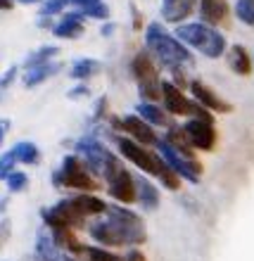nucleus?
Masks as SVG:
<instances>
[{
  "mask_svg": "<svg viewBox=\"0 0 254 261\" xmlns=\"http://www.w3.org/2000/svg\"><path fill=\"white\" fill-rule=\"evenodd\" d=\"M188 88H190L192 100H195L197 105H202L205 110H209L212 114H228V112L233 110V107H231V102H226V100H223L216 90H212L205 81H199V79L188 81Z\"/></svg>",
  "mask_w": 254,
  "mask_h": 261,
  "instance_id": "nucleus-11",
  "label": "nucleus"
},
{
  "mask_svg": "<svg viewBox=\"0 0 254 261\" xmlns=\"http://www.w3.org/2000/svg\"><path fill=\"white\" fill-rule=\"evenodd\" d=\"M199 17L209 27H221L231 17V7L226 0H199Z\"/></svg>",
  "mask_w": 254,
  "mask_h": 261,
  "instance_id": "nucleus-17",
  "label": "nucleus"
},
{
  "mask_svg": "<svg viewBox=\"0 0 254 261\" xmlns=\"http://www.w3.org/2000/svg\"><path fill=\"white\" fill-rule=\"evenodd\" d=\"M10 152H12V157L17 159L19 164H27V166L38 164V159H41V150H38L31 140H19Z\"/></svg>",
  "mask_w": 254,
  "mask_h": 261,
  "instance_id": "nucleus-26",
  "label": "nucleus"
},
{
  "mask_svg": "<svg viewBox=\"0 0 254 261\" xmlns=\"http://www.w3.org/2000/svg\"><path fill=\"white\" fill-rule=\"evenodd\" d=\"M36 261H38V259H36Z\"/></svg>",
  "mask_w": 254,
  "mask_h": 261,
  "instance_id": "nucleus-45",
  "label": "nucleus"
},
{
  "mask_svg": "<svg viewBox=\"0 0 254 261\" xmlns=\"http://www.w3.org/2000/svg\"><path fill=\"white\" fill-rule=\"evenodd\" d=\"M7 190L10 193H24L29 188V176L24 171H12L10 176H7Z\"/></svg>",
  "mask_w": 254,
  "mask_h": 261,
  "instance_id": "nucleus-31",
  "label": "nucleus"
},
{
  "mask_svg": "<svg viewBox=\"0 0 254 261\" xmlns=\"http://www.w3.org/2000/svg\"><path fill=\"white\" fill-rule=\"evenodd\" d=\"M60 55V48L57 45H41L38 50L34 53H29L21 69L27 71V69H34V67H41V64H48V62H55V57Z\"/></svg>",
  "mask_w": 254,
  "mask_h": 261,
  "instance_id": "nucleus-25",
  "label": "nucleus"
},
{
  "mask_svg": "<svg viewBox=\"0 0 254 261\" xmlns=\"http://www.w3.org/2000/svg\"><path fill=\"white\" fill-rule=\"evenodd\" d=\"M79 12H81L86 19H100V21L110 19V7L105 5V0H100V3H93V5L81 7Z\"/></svg>",
  "mask_w": 254,
  "mask_h": 261,
  "instance_id": "nucleus-28",
  "label": "nucleus"
},
{
  "mask_svg": "<svg viewBox=\"0 0 254 261\" xmlns=\"http://www.w3.org/2000/svg\"><path fill=\"white\" fill-rule=\"evenodd\" d=\"M166 143L171 145L176 152H181V154H186V157H195V147L190 145V140H188V133L183 126H169L166 128Z\"/></svg>",
  "mask_w": 254,
  "mask_h": 261,
  "instance_id": "nucleus-24",
  "label": "nucleus"
},
{
  "mask_svg": "<svg viewBox=\"0 0 254 261\" xmlns=\"http://www.w3.org/2000/svg\"><path fill=\"white\" fill-rule=\"evenodd\" d=\"M197 5L199 0H162V17L169 24H183Z\"/></svg>",
  "mask_w": 254,
  "mask_h": 261,
  "instance_id": "nucleus-15",
  "label": "nucleus"
},
{
  "mask_svg": "<svg viewBox=\"0 0 254 261\" xmlns=\"http://www.w3.org/2000/svg\"><path fill=\"white\" fill-rule=\"evenodd\" d=\"M228 67H231V71H235L238 76H249L254 69V60L249 57L247 48L245 45H231V50H228Z\"/></svg>",
  "mask_w": 254,
  "mask_h": 261,
  "instance_id": "nucleus-20",
  "label": "nucleus"
},
{
  "mask_svg": "<svg viewBox=\"0 0 254 261\" xmlns=\"http://www.w3.org/2000/svg\"><path fill=\"white\" fill-rule=\"evenodd\" d=\"M14 164H17V159L12 157L10 150L0 154V180H7V176L14 171Z\"/></svg>",
  "mask_w": 254,
  "mask_h": 261,
  "instance_id": "nucleus-33",
  "label": "nucleus"
},
{
  "mask_svg": "<svg viewBox=\"0 0 254 261\" xmlns=\"http://www.w3.org/2000/svg\"><path fill=\"white\" fill-rule=\"evenodd\" d=\"M235 17L247 24V27H254V0H238L235 3Z\"/></svg>",
  "mask_w": 254,
  "mask_h": 261,
  "instance_id": "nucleus-29",
  "label": "nucleus"
},
{
  "mask_svg": "<svg viewBox=\"0 0 254 261\" xmlns=\"http://www.w3.org/2000/svg\"><path fill=\"white\" fill-rule=\"evenodd\" d=\"M112 31H114V24H105L103 27V36H112Z\"/></svg>",
  "mask_w": 254,
  "mask_h": 261,
  "instance_id": "nucleus-41",
  "label": "nucleus"
},
{
  "mask_svg": "<svg viewBox=\"0 0 254 261\" xmlns=\"http://www.w3.org/2000/svg\"><path fill=\"white\" fill-rule=\"evenodd\" d=\"M133 29H143L140 27V12H138L136 7H133Z\"/></svg>",
  "mask_w": 254,
  "mask_h": 261,
  "instance_id": "nucleus-39",
  "label": "nucleus"
},
{
  "mask_svg": "<svg viewBox=\"0 0 254 261\" xmlns=\"http://www.w3.org/2000/svg\"><path fill=\"white\" fill-rule=\"evenodd\" d=\"M136 114L143 119V121H147L152 128H155V126H164V128L171 126L166 110L164 107H159V105H155V102H140L136 107Z\"/></svg>",
  "mask_w": 254,
  "mask_h": 261,
  "instance_id": "nucleus-21",
  "label": "nucleus"
},
{
  "mask_svg": "<svg viewBox=\"0 0 254 261\" xmlns=\"http://www.w3.org/2000/svg\"><path fill=\"white\" fill-rule=\"evenodd\" d=\"M14 7V0H0V10H5V12H10Z\"/></svg>",
  "mask_w": 254,
  "mask_h": 261,
  "instance_id": "nucleus-38",
  "label": "nucleus"
},
{
  "mask_svg": "<svg viewBox=\"0 0 254 261\" xmlns=\"http://www.w3.org/2000/svg\"><path fill=\"white\" fill-rule=\"evenodd\" d=\"M83 256L86 261H124V256L114 254L107 247H97V245H83Z\"/></svg>",
  "mask_w": 254,
  "mask_h": 261,
  "instance_id": "nucleus-27",
  "label": "nucleus"
},
{
  "mask_svg": "<svg viewBox=\"0 0 254 261\" xmlns=\"http://www.w3.org/2000/svg\"><path fill=\"white\" fill-rule=\"evenodd\" d=\"M76 202V206L81 209V214L88 219V216H103L107 212V202L103 197H97L93 193H79V195H71Z\"/></svg>",
  "mask_w": 254,
  "mask_h": 261,
  "instance_id": "nucleus-22",
  "label": "nucleus"
},
{
  "mask_svg": "<svg viewBox=\"0 0 254 261\" xmlns=\"http://www.w3.org/2000/svg\"><path fill=\"white\" fill-rule=\"evenodd\" d=\"M124 261H147V259H145V254L138 247H131L124 254Z\"/></svg>",
  "mask_w": 254,
  "mask_h": 261,
  "instance_id": "nucleus-35",
  "label": "nucleus"
},
{
  "mask_svg": "<svg viewBox=\"0 0 254 261\" xmlns=\"http://www.w3.org/2000/svg\"><path fill=\"white\" fill-rule=\"evenodd\" d=\"M86 17H83L81 12H67L60 21H55L53 24V36L55 38H64V41H74V38H79V36H83V31H86Z\"/></svg>",
  "mask_w": 254,
  "mask_h": 261,
  "instance_id": "nucleus-14",
  "label": "nucleus"
},
{
  "mask_svg": "<svg viewBox=\"0 0 254 261\" xmlns=\"http://www.w3.org/2000/svg\"><path fill=\"white\" fill-rule=\"evenodd\" d=\"M53 186L71 188L76 193H93L97 190V180L76 154H67L62 159V166L53 171Z\"/></svg>",
  "mask_w": 254,
  "mask_h": 261,
  "instance_id": "nucleus-6",
  "label": "nucleus"
},
{
  "mask_svg": "<svg viewBox=\"0 0 254 261\" xmlns=\"http://www.w3.org/2000/svg\"><path fill=\"white\" fill-rule=\"evenodd\" d=\"M117 147H119V154H121L126 162L138 166V169L143 173H147V176H155L166 190H179L181 188V176L166 164L164 157H162L159 152L155 154V152H150L145 145L136 143V140H131V138H117Z\"/></svg>",
  "mask_w": 254,
  "mask_h": 261,
  "instance_id": "nucleus-1",
  "label": "nucleus"
},
{
  "mask_svg": "<svg viewBox=\"0 0 254 261\" xmlns=\"http://www.w3.org/2000/svg\"><path fill=\"white\" fill-rule=\"evenodd\" d=\"M252 60H254V57H252Z\"/></svg>",
  "mask_w": 254,
  "mask_h": 261,
  "instance_id": "nucleus-46",
  "label": "nucleus"
},
{
  "mask_svg": "<svg viewBox=\"0 0 254 261\" xmlns=\"http://www.w3.org/2000/svg\"><path fill=\"white\" fill-rule=\"evenodd\" d=\"M17 3H21V5H41L43 0H17Z\"/></svg>",
  "mask_w": 254,
  "mask_h": 261,
  "instance_id": "nucleus-42",
  "label": "nucleus"
},
{
  "mask_svg": "<svg viewBox=\"0 0 254 261\" xmlns=\"http://www.w3.org/2000/svg\"><path fill=\"white\" fill-rule=\"evenodd\" d=\"M145 45L152 55L157 57L159 64L169 67L176 74V71H183V67L192 62V53L183 41H179L176 36H171L166 31L164 24L159 21H152L145 29Z\"/></svg>",
  "mask_w": 254,
  "mask_h": 261,
  "instance_id": "nucleus-2",
  "label": "nucleus"
},
{
  "mask_svg": "<svg viewBox=\"0 0 254 261\" xmlns=\"http://www.w3.org/2000/svg\"><path fill=\"white\" fill-rule=\"evenodd\" d=\"M93 3H100V0H69V5H76L79 10L86 7V5H93Z\"/></svg>",
  "mask_w": 254,
  "mask_h": 261,
  "instance_id": "nucleus-37",
  "label": "nucleus"
},
{
  "mask_svg": "<svg viewBox=\"0 0 254 261\" xmlns=\"http://www.w3.org/2000/svg\"><path fill=\"white\" fill-rule=\"evenodd\" d=\"M0 242H3V233H0Z\"/></svg>",
  "mask_w": 254,
  "mask_h": 261,
  "instance_id": "nucleus-44",
  "label": "nucleus"
},
{
  "mask_svg": "<svg viewBox=\"0 0 254 261\" xmlns=\"http://www.w3.org/2000/svg\"><path fill=\"white\" fill-rule=\"evenodd\" d=\"M62 71V64L57 62H48V64H41V67H34V69H27L24 74H21V86L27 90H34L38 88L41 83H45L48 79H53L55 74Z\"/></svg>",
  "mask_w": 254,
  "mask_h": 261,
  "instance_id": "nucleus-18",
  "label": "nucleus"
},
{
  "mask_svg": "<svg viewBox=\"0 0 254 261\" xmlns=\"http://www.w3.org/2000/svg\"><path fill=\"white\" fill-rule=\"evenodd\" d=\"M186 133H188V140L195 150H202V152H212L216 147V140H219V133L214 128V119H207V117H190L186 121Z\"/></svg>",
  "mask_w": 254,
  "mask_h": 261,
  "instance_id": "nucleus-9",
  "label": "nucleus"
},
{
  "mask_svg": "<svg viewBox=\"0 0 254 261\" xmlns=\"http://www.w3.org/2000/svg\"><path fill=\"white\" fill-rule=\"evenodd\" d=\"M90 95V88L86 86V83H76L74 88L67 90V97L69 100H79V97H88Z\"/></svg>",
  "mask_w": 254,
  "mask_h": 261,
  "instance_id": "nucleus-34",
  "label": "nucleus"
},
{
  "mask_svg": "<svg viewBox=\"0 0 254 261\" xmlns=\"http://www.w3.org/2000/svg\"><path fill=\"white\" fill-rule=\"evenodd\" d=\"M176 38L183 41L188 48L197 50L205 57H223L228 50V43L223 38V34H219L214 27L205 24V21H190V24H181L176 29Z\"/></svg>",
  "mask_w": 254,
  "mask_h": 261,
  "instance_id": "nucleus-4",
  "label": "nucleus"
},
{
  "mask_svg": "<svg viewBox=\"0 0 254 261\" xmlns=\"http://www.w3.org/2000/svg\"><path fill=\"white\" fill-rule=\"evenodd\" d=\"M64 261H79V259H71V256H67V259H64Z\"/></svg>",
  "mask_w": 254,
  "mask_h": 261,
  "instance_id": "nucleus-43",
  "label": "nucleus"
},
{
  "mask_svg": "<svg viewBox=\"0 0 254 261\" xmlns=\"http://www.w3.org/2000/svg\"><path fill=\"white\" fill-rule=\"evenodd\" d=\"M136 195H138V204L143 206L145 212H155L159 206V190L155 188L152 180H147L145 176H136Z\"/></svg>",
  "mask_w": 254,
  "mask_h": 261,
  "instance_id": "nucleus-19",
  "label": "nucleus"
},
{
  "mask_svg": "<svg viewBox=\"0 0 254 261\" xmlns=\"http://www.w3.org/2000/svg\"><path fill=\"white\" fill-rule=\"evenodd\" d=\"M10 128H12V121H10V119H0V147H3V143H5Z\"/></svg>",
  "mask_w": 254,
  "mask_h": 261,
  "instance_id": "nucleus-36",
  "label": "nucleus"
},
{
  "mask_svg": "<svg viewBox=\"0 0 254 261\" xmlns=\"http://www.w3.org/2000/svg\"><path fill=\"white\" fill-rule=\"evenodd\" d=\"M105 216L114 223V228L119 230L121 240H124V247H138L147 240V228H145V221L133 214L131 209H126L124 204H107V212Z\"/></svg>",
  "mask_w": 254,
  "mask_h": 261,
  "instance_id": "nucleus-7",
  "label": "nucleus"
},
{
  "mask_svg": "<svg viewBox=\"0 0 254 261\" xmlns=\"http://www.w3.org/2000/svg\"><path fill=\"white\" fill-rule=\"evenodd\" d=\"M100 69H103V64L97 62V60H93V57H79L69 67V76L74 81H88L95 74H100Z\"/></svg>",
  "mask_w": 254,
  "mask_h": 261,
  "instance_id": "nucleus-23",
  "label": "nucleus"
},
{
  "mask_svg": "<svg viewBox=\"0 0 254 261\" xmlns=\"http://www.w3.org/2000/svg\"><path fill=\"white\" fill-rule=\"evenodd\" d=\"M7 204H10V197H7V195H5V197H0V214L7 209Z\"/></svg>",
  "mask_w": 254,
  "mask_h": 261,
  "instance_id": "nucleus-40",
  "label": "nucleus"
},
{
  "mask_svg": "<svg viewBox=\"0 0 254 261\" xmlns=\"http://www.w3.org/2000/svg\"><path fill=\"white\" fill-rule=\"evenodd\" d=\"M107 193L110 197L117 202V204H133L138 199L136 195V176L126 169V166H119L117 173L107 180Z\"/></svg>",
  "mask_w": 254,
  "mask_h": 261,
  "instance_id": "nucleus-10",
  "label": "nucleus"
},
{
  "mask_svg": "<svg viewBox=\"0 0 254 261\" xmlns=\"http://www.w3.org/2000/svg\"><path fill=\"white\" fill-rule=\"evenodd\" d=\"M36 259L38 261H64L67 259L64 249L53 240V233H50L48 228L38 230V235H36Z\"/></svg>",
  "mask_w": 254,
  "mask_h": 261,
  "instance_id": "nucleus-16",
  "label": "nucleus"
},
{
  "mask_svg": "<svg viewBox=\"0 0 254 261\" xmlns=\"http://www.w3.org/2000/svg\"><path fill=\"white\" fill-rule=\"evenodd\" d=\"M74 152L93 176H100L105 180H110L117 173L119 166H124V162L117 159V154L112 150H107L97 138H90V136L79 138L74 143Z\"/></svg>",
  "mask_w": 254,
  "mask_h": 261,
  "instance_id": "nucleus-3",
  "label": "nucleus"
},
{
  "mask_svg": "<svg viewBox=\"0 0 254 261\" xmlns=\"http://www.w3.org/2000/svg\"><path fill=\"white\" fill-rule=\"evenodd\" d=\"M67 5H69V0H43L41 3V17L53 19V17H57V14H62Z\"/></svg>",
  "mask_w": 254,
  "mask_h": 261,
  "instance_id": "nucleus-32",
  "label": "nucleus"
},
{
  "mask_svg": "<svg viewBox=\"0 0 254 261\" xmlns=\"http://www.w3.org/2000/svg\"><path fill=\"white\" fill-rule=\"evenodd\" d=\"M121 130L126 133V138L145 145V147H150V145L157 147V143H159L155 128H152L147 121H143L138 114H126V117H121Z\"/></svg>",
  "mask_w": 254,
  "mask_h": 261,
  "instance_id": "nucleus-12",
  "label": "nucleus"
},
{
  "mask_svg": "<svg viewBox=\"0 0 254 261\" xmlns=\"http://www.w3.org/2000/svg\"><path fill=\"white\" fill-rule=\"evenodd\" d=\"M88 233H90V238L100 245V247H107V249L110 247H124L121 235H119V230L114 228V223H112L107 216H100L95 223H90Z\"/></svg>",
  "mask_w": 254,
  "mask_h": 261,
  "instance_id": "nucleus-13",
  "label": "nucleus"
},
{
  "mask_svg": "<svg viewBox=\"0 0 254 261\" xmlns=\"http://www.w3.org/2000/svg\"><path fill=\"white\" fill-rule=\"evenodd\" d=\"M17 76H19V67H17V64H12L10 69H5V71L0 74V102L5 100L7 90L12 88V83L17 81Z\"/></svg>",
  "mask_w": 254,
  "mask_h": 261,
  "instance_id": "nucleus-30",
  "label": "nucleus"
},
{
  "mask_svg": "<svg viewBox=\"0 0 254 261\" xmlns=\"http://www.w3.org/2000/svg\"><path fill=\"white\" fill-rule=\"evenodd\" d=\"M157 150H159V154L164 157L166 164L171 166V169H173L176 173H179L181 178L190 180V183H199L202 173H205V166H202V162H199L197 157H186V154L176 152V150L171 147V145L166 143L164 138H159Z\"/></svg>",
  "mask_w": 254,
  "mask_h": 261,
  "instance_id": "nucleus-8",
  "label": "nucleus"
},
{
  "mask_svg": "<svg viewBox=\"0 0 254 261\" xmlns=\"http://www.w3.org/2000/svg\"><path fill=\"white\" fill-rule=\"evenodd\" d=\"M131 74L138 81V95L143 102H162V79L150 50H140L131 57Z\"/></svg>",
  "mask_w": 254,
  "mask_h": 261,
  "instance_id": "nucleus-5",
  "label": "nucleus"
}]
</instances>
